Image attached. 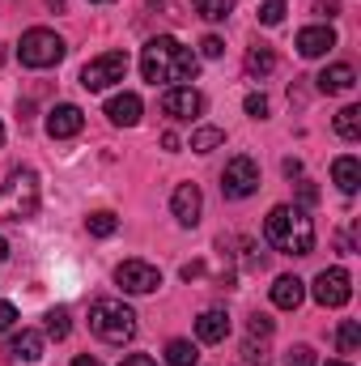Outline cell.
Returning <instances> with one entry per match:
<instances>
[{
	"mask_svg": "<svg viewBox=\"0 0 361 366\" xmlns=\"http://www.w3.org/2000/svg\"><path fill=\"white\" fill-rule=\"evenodd\" d=\"M221 145H225V132H221V128H208V124H204V128L191 132V149H195V154H213V149H221Z\"/></svg>",
	"mask_w": 361,
	"mask_h": 366,
	"instance_id": "obj_21",
	"label": "cell"
},
{
	"mask_svg": "<svg viewBox=\"0 0 361 366\" xmlns=\"http://www.w3.org/2000/svg\"><path fill=\"white\" fill-rule=\"evenodd\" d=\"M357 345H361V324L357 320H345V324L336 328V350H340V354H357Z\"/></svg>",
	"mask_w": 361,
	"mask_h": 366,
	"instance_id": "obj_26",
	"label": "cell"
},
{
	"mask_svg": "<svg viewBox=\"0 0 361 366\" xmlns=\"http://www.w3.org/2000/svg\"><path fill=\"white\" fill-rule=\"evenodd\" d=\"M298 200H302V204H315V200H319V187H315V183H302V187H298Z\"/></svg>",
	"mask_w": 361,
	"mask_h": 366,
	"instance_id": "obj_33",
	"label": "cell"
},
{
	"mask_svg": "<svg viewBox=\"0 0 361 366\" xmlns=\"http://www.w3.org/2000/svg\"><path fill=\"white\" fill-rule=\"evenodd\" d=\"M115 285H119L123 294H153V290L162 285V273H158V264H149V260H123V264L115 269Z\"/></svg>",
	"mask_w": 361,
	"mask_h": 366,
	"instance_id": "obj_8",
	"label": "cell"
},
{
	"mask_svg": "<svg viewBox=\"0 0 361 366\" xmlns=\"http://www.w3.org/2000/svg\"><path fill=\"white\" fill-rule=\"evenodd\" d=\"M327 366H349V362H327Z\"/></svg>",
	"mask_w": 361,
	"mask_h": 366,
	"instance_id": "obj_39",
	"label": "cell"
},
{
	"mask_svg": "<svg viewBox=\"0 0 361 366\" xmlns=\"http://www.w3.org/2000/svg\"><path fill=\"white\" fill-rule=\"evenodd\" d=\"M162 115H171V119H195V115H204V94L191 90V86H171V90L162 94Z\"/></svg>",
	"mask_w": 361,
	"mask_h": 366,
	"instance_id": "obj_10",
	"label": "cell"
},
{
	"mask_svg": "<svg viewBox=\"0 0 361 366\" xmlns=\"http://www.w3.org/2000/svg\"><path fill=\"white\" fill-rule=\"evenodd\" d=\"M9 358H17V362H39V358H43V332H34V328L13 332V337H9Z\"/></svg>",
	"mask_w": 361,
	"mask_h": 366,
	"instance_id": "obj_16",
	"label": "cell"
},
{
	"mask_svg": "<svg viewBox=\"0 0 361 366\" xmlns=\"http://www.w3.org/2000/svg\"><path fill=\"white\" fill-rule=\"evenodd\" d=\"M353 86H357L353 64H332V69H323V73H319V90H323V94H349Z\"/></svg>",
	"mask_w": 361,
	"mask_h": 366,
	"instance_id": "obj_18",
	"label": "cell"
},
{
	"mask_svg": "<svg viewBox=\"0 0 361 366\" xmlns=\"http://www.w3.org/2000/svg\"><path fill=\"white\" fill-rule=\"evenodd\" d=\"M221 192H225V200H247V196H255V192H260V162L247 158V154L230 158L225 171H221Z\"/></svg>",
	"mask_w": 361,
	"mask_h": 366,
	"instance_id": "obj_6",
	"label": "cell"
},
{
	"mask_svg": "<svg viewBox=\"0 0 361 366\" xmlns=\"http://www.w3.org/2000/svg\"><path fill=\"white\" fill-rule=\"evenodd\" d=\"M171 213H175L179 226H195L200 213H204V192H200L195 183H179L175 196H171Z\"/></svg>",
	"mask_w": 361,
	"mask_h": 366,
	"instance_id": "obj_12",
	"label": "cell"
},
{
	"mask_svg": "<svg viewBox=\"0 0 361 366\" xmlns=\"http://www.w3.org/2000/svg\"><path fill=\"white\" fill-rule=\"evenodd\" d=\"M285 366H315V350H310V345H293V350L285 354Z\"/></svg>",
	"mask_w": 361,
	"mask_h": 366,
	"instance_id": "obj_29",
	"label": "cell"
},
{
	"mask_svg": "<svg viewBox=\"0 0 361 366\" xmlns=\"http://www.w3.org/2000/svg\"><path fill=\"white\" fill-rule=\"evenodd\" d=\"M247 115L251 119H268V98L264 94H247Z\"/></svg>",
	"mask_w": 361,
	"mask_h": 366,
	"instance_id": "obj_30",
	"label": "cell"
},
{
	"mask_svg": "<svg viewBox=\"0 0 361 366\" xmlns=\"http://www.w3.org/2000/svg\"><path fill=\"white\" fill-rule=\"evenodd\" d=\"M90 4H111V0H90Z\"/></svg>",
	"mask_w": 361,
	"mask_h": 366,
	"instance_id": "obj_38",
	"label": "cell"
},
{
	"mask_svg": "<svg viewBox=\"0 0 361 366\" xmlns=\"http://www.w3.org/2000/svg\"><path fill=\"white\" fill-rule=\"evenodd\" d=\"M272 69H276V51L264 47V43H255V47L247 51V73H251V77H268Z\"/></svg>",
	"mask_w": 361,
	"mask_h": 366,
	"instance_id": "obj_20",
	"label": "cell"
},
{
	"mask_svg": "<svg viewBox=\"0 0 361 366\" xmlns=\"http://www.w3.org/2000/svg\"><path fill=\"white\" fill-rule=\"evenodd\" d=\"M195 69H200V56L191 47H183L179 39H171V34H158V39H149L141 47V73L153 86H166V90L187 86L195 77Z\"/></svg>",
	"mask_w": 361,
	"mask_h": 366,
	"instance_id": "obj_1",
	"label": "cell"
},
{
	"mask_svg": "<svg viewBox=\"0 0 361 366\" xmlns=\"http://www.w3.org/2000/svg\"><path fill=\"white\" fill-rule=\"evenodd\" d=\"M119 366H158V362H153L149 354H128V358H123Z\"/></svg>",
	"mask_w": 361,
	"mask_h": 366,
	"instance_id": "obj_34",
	"label": "cell"
},
{
	"mask_svg": "<svg viewBox=\"0 0 361 366\" xmlns=\"http://www.w3.org/2000/svg\"><path fill=\"white\" fill-rule=\"evenodd\" d=\"M90 332L106 345H128L136 337V311L119 298H98L90 307Z\"/></svg>",
	"mask_w": 361,
	"mask_h": 366,
	"instance_id": "obj_4",
	"label": "cell"
},
{
	"mask_svg": "<svg viewBox=\"0 0 361 366\" xmlns=\"http://www.w3.org/2000/svg\"><path fill=\"white\" fill-rule=\"evenodd\" d=\"M4 260H9V243L0 239V264H4Z\"/></svg>",
	"mask_w": 361,
	"mask_h": 366,
	"instance_id": "obj_36",
	"label": "cell"
},
{
	"mask_svg": "<svg viewBox=\"0 0 361 366\" xmlns=\"http://www.w3.org/2000/svg\"><path fill=\"white\" fill-rule=\"evenodd\" d=\"M191 4H195V13L204 21H225L234 13V0H191Z\"/></svg>",
	"mask_w": 361,
	"mask_h": 366,
	"instance_id": "obj_27",
	"label": "cell"
},
{
	"mask_svg": "<svg viewBox=\"0 0 361 366\" xmlns=\"http://www.w3.org/2000/svg\"><path fill=\"white\" fill-rule=\"evenodd\" d=\"M221 51H225V43H221L217 34H204V43H200V56H204V60H217Z\"/></svg>",
	"mask_w": 361,
	"mask_h": 366,
	"instance_id": "obj_31",
	"label": "cell"
},
{
	"mask_svg": "<svg viewBox=\"0 0 361 366\" xmlns=\"http://www.w3.org/2000/svg\"><path fill=\"white\" fill-rule=\"evenodd\" d=\"M39 175L30 167H17L9 171V179L0 183V222H30L39 213Z\"/></svg>",
	"mask_w": 361,
	"mask_h": 366,
	"instance_id": "obj_3",
	"label": "cell"
},
{
	"mask_svg": "<svg viewBox=\"0 0 361 366\" xmlns=\"http://www.w3.org/2000/svg\"><path fill=\"white\" fill-rule=\"evenodd\" d=\"M336 137H345V141H361V111L357 107H345V111L336 115Z\"/></svg>",
	"mask_w": 361,
	"mask_h": 366,
	"instance_id": "obj_25",
	"label": "cell"
},
{
	"mask_svg": "<svg viewBox=\"0 0 361 366\" xmlns=\"http://www.w3.org/2000/svg\"><path fill=\"white\" fill-rule=\"evenodd\" d=\"M0 145H4V124H0Z\"/></svg>",
	"mask_w": 361,
	"mask_h": 366,
	"instance_id": "obj_37",
	"label": "cell"
},
{
	"mask_svg": "<svg viewBox=\"0 0 361 366\" xmlns=\"http://www.w3.org/2000/svg\"><path fill=\"white\" fill-rule=\"evenodd\" d=\"M64 39L56 34V30H47V26H34V30H26L21 39H17V60L26 64V69H56L60 60H64Z\"/></svg>",
	"mask_w": 361,
	"mask_h": 366,
	"instance_id": "obj_5",
	"label": "cell"
},
{
	"mask_svg": "<svg viewBox=\"0 0 361 366\" xmlns=\"http://www.w3.org/2000/svg\"><path fill=\"white\" fill-rule=\"evenodd\" d=\"M73 366H102L98 358H90V354H81V358H73Z\"/></svg>",
	"mask_w": 361,
	"mask_h": 366,
	"instance_id": "obj_35",
	"label": "cell"
},
{
	"mask_svg": "<svg viewBox=\"0 0 361 366\" xmlns=\"http://www.w3.org/2000/svg\"><path fill=\"white\" fill-rule=\"evenodd\" d=\"M195 337H200L204 345H221V341L230 337V315H225V311H204V315L195 320Z\"/></svg>",
	"mask_w": 361,
	"mask_h": 366,
	"instance_id": "obj_17",
	"label": "cell"
},
{
	"mask_svg": "<svg viewBox=\"0 0 361 366\" xmlns=\"http://www.w3.org/2000/svg\"><path fill=\"white\" fill-rule=\"evenodd\" d=\"M123 77H128V56H123V51H102V56H93L90 64L81 69V86L90 94L111 90V86L123 81Z\"/></svg>",
	"mask_w": 361,
	"mask_h": 366,
	"instance_id": "obj_7",
	"label": "cell"
},
{
	"mask_svg": "<svg viewBox=\"0 0 361 366\" xmlns=\"http://www.w3.org/2000/svg\"><path fill=\"white\" fill-rule=\"evenodd\" d=\"M13 320H17V307H13L9 298H0V332H9V328H13Z\"/></svg>",
	"mask_w": 361,
	"mask_h": 366,
	"instance_id": "obj_32",
	"label": "cell"
},
{
	"mask_svg": "<svg viewBox=\"0 0 361 366\" xmlns=\"http://www.w3.org/2000/svg\"><path fill=\"white\" fill-rule=\"evenodd\" d=\"M302 298H306V281H302V277L285 273V277L272 281V307H280V311H298Z\"/></svg>",
	"mask_w": 361,
	"mask_h": 366,
	"instance_id": "obj_15",
	"label": "cell"
},
{
	"mask_svg": "<svg viewBox=\"0 0 361 366\" xmlns=\"http://www.w3.org/2000/svg\"><path fill=\"white\" fill-rule=\"evenodd\" d=\"M86 128V111L77 107V102H56L51 111H47V137L51 141H68V137H77Z\"/></svg>",
	"mask_w": 361,
	"mask_h": 366,
	"instance_id": "obj_11",
	"label": "cell"
},
{
	"mask_svg": "<svg viewBox=\"0 0 361 366\" xmlns=\"http://www.w3.org/2000/svg\"><path fill=\"white\" fill-rule=\"evenodd\" d=\"M166 362L171 366H195L200 362V350H195V345H191V341H171V345H166Z\"/></svg>",
	"mask_w": 361,
	"mask_h": 366,
	"instance_id": "obj_24",
	"label": "cell"
},
{
	"mask_svg": "<svg viewBox=\"0 0 361 366\" xmlns=\"http://www.w3.org/2000/svg\"><path fill=\"white\" fill-rule=\"evenodd\" d=\"M43 332H47L51 341H64V337L73 332V324H68V311H64V307H51V311L43 315Z\"/></svg>",
	"mask_w": 361,
	"mask_h": 366,
	"instance_id": "obj_22",
	"label": "cell"
},
{
	"mask_svg": "<svg viewBox=\"0 0 361 366\" xmlns=\"http://www.w3.org/2000/svg\"><path fill=\"white\" fill-rule=\"evenodd\" d=\"M264 239L285 256H310L315 252V222L298 204H276L264 222Z\"/></svg>",
	"mask_w": 361,
	"mask_h": 366,
	"instance_id": "obj_2",
	"label": "cell"
},
{
	"mask_svg": "<svg viewBox=\"0 0 361 366\" xmlns=\"http://www.w3.org/2000/svg\"><path fill=\"white\" fill-rule=\"evenodd\" d=\"M310 294H315L319 307H345L353 298V277L345 273V269H323V273L315 277Z\"/></svg>",
	"mask_w": 361,
	"mask_h": 366,
	"instance_id": "obj_9",
	"label": "cell"
},
{
	"mask_svg": "<svg viewBox=\"0 0 361 366\" xmlns=\"http://www.w3.org/2000/svg\"><path fill=\"white\" fill-rule=\"evenodd\" d=\"M141 111H145V102H141V94H132V90L106 98V119L115 128H136L141 124Z\"/></svg>",
	"mask_w": 361,
	"mask_h": 366,
	"instance_id": "obj_13",
	"label": "cell"
},
{
	"mask_svg": "<svg viewBox=\"0 0 361 366\" xmlns=\"http://www.w3.org/2000/svg\"><path fill=\"white\" fill-rule=\"evenodd\" d=\"M336 47V30L332 26H306V30H298V51L306 56V60H319V56H327Z\"/></svg>",
	"mask_w": 361,
	"mask_h": 366,
	"instance_id": "obj_14",
	"label": "cell"
},
{
	"mask_svg": "<svg viewBox=\"0 0 361 366\" xmlns=\"http://www.w3.org/2000/svg\"><path fill=\"white\" fill-rule=\"evenodd\" d=\"M285 9H289L285 0H264V4H260V21H264V26H280V21H285Z\"/></svg>",
	"mask_w": 361,
	"mask_h": 366,
	"instance_id": "obj_28",
	"label": "cell"
},
{
	"mask_svg": "<svg viewBox=\"0 0 361 366\" xmlns=\"http://www.w3.org/2000/svg\"><path fill=\"white\" fill-rule=\"evenodd\" d=\"M86 230H90L93 239H111V234L119 230V217H115V213H106V209H98V213L86 217Z\"/></svg>",
	"mask_w": 361,
	"mask_h": 366,
	"instance_id": "obj_23",
	"label": "cell"
},
{
	"mask_svg": "<svg viewBox=\"0 0 361 366\" xmlns=\"http://www.w3.org/2000/svg\"><path fill=\"white\" fill-rule=\"evenodd\" d=\"M332 179H336V187H340L345 196H353V192L361 187V162L353 158V154L336 158V162H332Z\"/></svg>",
	"mask_w": 361,
	"mask_h": 366,
	"instance_id": "obj_19",
	"label": "cell"
}]
</instances>
